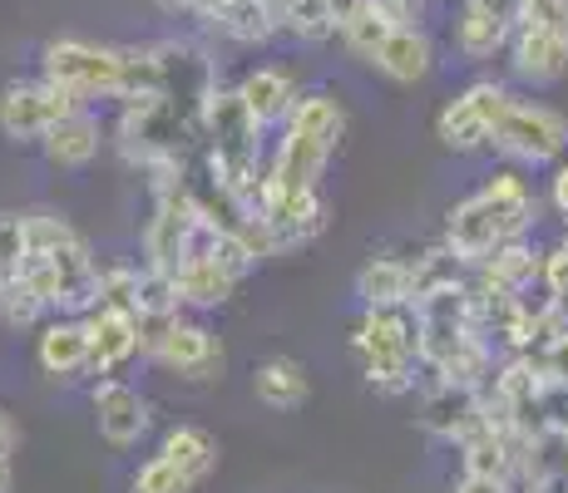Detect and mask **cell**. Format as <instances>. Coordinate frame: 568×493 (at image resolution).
<instances>
[{
    "label": "cell",
    "mask_w": 568,
    "mask_h": 493,
    "mask_svg": "<svg viewBox=\"0 0 568 493\" xmlns=\"http://www.w3.org/2000/svg\"><path fill=\"white\" fill-rule=\"evenodd\" d=\"M534 217H539V197L524 183V173L499 168V173H489L485 188L460 197L445 213V251L460 257L465 267H479L495 247L524 243Z\"/></svg>",
    "instance_id": "6da1fadb"
},
{
    "label": "cell",
    "mask_w": 568,
    "mask_h": 493,
    "mask_svg": "<svg viewBox=\"0 0 568 493\" xmlns=\"http://www.w3.org/2000/svg\"><path fill=\"white\" fill-rule=\"evenodd\" d=\"M40 80L60 84L74 104L129 94V50L90 45V40H50L40 50Z\"/></svg>",
    "instance_id": "7a4b0ae2"
},
{
    "label": "cell",
    "mask_w": 568,
    "mask_h": 493,
    "mask_svg": "<svg viewBox=\"0 0 568 493\" xmlns=\"http://www.w3.org/2000/svg\"><path fill=\"white\" fill-rule=\"evenodd\" d=\"M356 356H362V376L381 394H406L415 386V321L406 306H386V311H366L352 336Z\"/></svg>",
    "instance_id": "3957f363"
},
{
    "label": "cell",
    "mask_w": 568,
    "mask_h": 493,
    "mask_svg": "<svg viewBox=\"0 0 568 493\" xmlns=\"http://www.w3.org/2000/svg\"><path fill=\"white\" fill-rule=\"evenodd\" d=\"M489 148H495L499 158L519 163V168L559 163L568 148V119L549 104H534V99H509L495 134H489Z\"/></svg>",
    "instance_id": "277c9868"
},
{
    "label": "cell",
    "mask_w": 568,
    "mask_h": 493,
    "mask_svg": "<svg viewBox=\"0 0 568 493\" xmlns=\"http://www.w3.org/2000/svg\"><path fill=\"white\" fill-rule=\"evenodd\" d=\"M139 350H144L154 366L173 370L183 380H217L223 376V341H217L207 326L199 321H163L159 331H139Z\"/></svg>",
    "instance_id": "5b68a950"
},
{
    "label": "cell",
    "mask_w": 568,
    "mask_h": 493,
    "mask_svg": "<svg viewBox=\"0 0 568 493\" xmlns=\"http://www.w3.org/2000/svg\"><path fill=\"white\" fill-rule=\"evenodd\" d=\"M509 99H515V94H509L505 84L475 80L469 90H460L450 104L440 109V114H435V138H440L450 153L489 148V134H495V124H499V114H505Z\"/></svg>",
    "instance_id": "8992f818"
},
{
    "label": "cell",
    "mask_w": 568,
    "mask_h": 493,
    "mask_svg": "<svg viewBox=\"0 0 568 493\" xmlns=\"http://www.w3.org/2000/svg\"><path fill=\"white\" fill-rule=\"evenodd\" d=\"M74 109H84V104H74L60 84L10 80L6 90H0V134L16 138V144H40V138H45L64 114H74Z\"/></svg>",
    "instance_id": "52a82bcc"
},
{
    "label": "cell",
    "mask_w": 568,
    "mask_h": 493,
    "mask_svg": "<svg viewBox=\"0 0 568 493\" xmlns=\"http://www.w3.org/2000/svg\"><path fill=\"white\" fill-rule=\"evenodd\" d=\"M90 404H94V430L114 449H134L149 434V420H154L144 390H134L129 380H114V376H104L90 390Z\"/></svg>",
    "instance_id": "ba28073f"
},
{
    "label": "cell",
    "mask_w": 568,
    "mask_h": 493,
    "mask_svg": "<svg viewBox=\"0 0 568 493\" xmlns=\"http://www.w3.org/2000/svg\"><path fill=\"white\" fill-rule=\"evenodd\" d=\"M84 336H90V370L94 376H114L124 360L139 356V316L129 306H109L100 301L94 311L80 316Z\"/></svg>",
    "instance_id": "9c48e42d"
},
{
    "label": "cell",
    "mask_w": 568,
    "mask_h": 493,
    "mask_svg": "<svg viewBox=\"0 0 568 493\" xmlns=\"http://www.w3.org/2000/svg\"><path fill=\"white\" fill-rule=\"evenodd\" d=\"M233 94L243 99V109L253 114V124H257V129H267V124H287L292 104L302 99L297 74H292L287 64H257V70H247V74H243V84H237Z\"/></svg>",
    "instance_id": "30bf717a"
},
{
    "label": "cell",
    "mask_w": 568,
    "mask_h": 493,
    "mask_svg": "<svg viewBox=\"0 0 568 493\" xmlns=\"http://www.w3.org/2000/svg\"><path fill=\"white\" fill-rule=\"evenodd\" d=\"M509 64L524 84H559L568 80V40L549 30H524L509 25Z\"/></svg>",
    "instance_id": "8fae6325"
},
{
    "label": "cell",
    "mask_w": 568,
    "mask_h": 493,
    "mask_svg": "<svg viewBox=\"0 0 568 493\" xmlns=\"http://www.w3.org/2000/svg\"><path fill=\"white\" fill-rule=\"evenodd\" d=\"M104 148V129L100 119L90 114V109H74V114H64L60 124L50 129L45 138H40V153H45L50 168H64V173H80L90 168L94 158H100Z\"/></svg>",
    "instance_id": "7c38bea8"
},
{
    "label": "cell",
    "mask_w": 568,
    "mask_h": 493,
    "mask_svg": "<svg viewBox=\"0 0 568 493\" xmlns=\"http://www.w3.org/2000/svg\"><path fill=\"white\" fill-rule=\"evenodd\" d=\"M371 64H376L390 84H420L425 74L435 70V45L420 25H396L381 40V50L371 54Z\"/></svg>",
    "instance_id": "4fadbf2b"
},
{
    "label": "cell",
    "mask_w": 568,
    "mask_h": 493,
    "mask_svg": "<svg viewBox=\"0 0 568 493\" xmlns=\"http://www.w3.org/2000/svg\"><path fill=\"white\" fill-rule=\"evenodd\" d=\"M420 424L430 434H440V440L450 444H465L469 434L485 424V400H479V390H460V386H435V394L425 400V414Z\"/></svg>",
    "instance_id": "5bb4252c"
},
{
    "label": "cell",
    "mask_w": 568,
    "mask_h": 493,
    "mask_svg": "<svg viewBox=\"0 0 568 493\" xmlns=\"http://www.w3.org/2000/svg\"><path fill=\"white\" fill-rule=\"evenodd\" d=\"M253 394H257V404H267L277 414L302 410L312 400V376L297 356H267L253 366Z\"/></svg>",
    "instance_id": "9a60e30c"
},
{
    "label": "cell",
    "mask_w": 568,
    "mask_h": 493,
    "mask_svg": "<svg viewBox=\"0 0 568 493\" xmlns=\"http://www.w3.org/2000/svg\"><path fill=\"white\" fill-rule=\"evenodd\" d=\"M36 360L50 380H74V376H90V336H84V321H50L40 331Z\"/></svg>",
    "instance_id": "2e32d148"
},
{
    "label": "cell",
    "mask_w": 568,
    "mask_h": 493,
    "mask_svg": "<svg viewBox=\"0 0 568 493\" xmlns=\"http://www.w3.org/2000/svg\"><path fill=\"white\" fill-rule=\"evenodd\" d=\"M169 281H173L179 306H199V311L233 301V291H237V277H227L213 257H183L179 267L169 271Z\"/></svg>",
    "instance_id": "e0dca14e"
},
{
    "label": "cell",
    "mask_w": 568,
    "mask_h": 493,
    "mask_svg": "<svg viewBox=\"0 0 568 493\" xmlns=\"http://www.w3.org/2000/svg\"><path fill=\"white\" fill-rule=\"evenodd\" d=\"M356 301L366 311H386V306H410V261L406 257H371L356 271Z\"/></svg>",
    "instance_id": "ac0fdd59"
},
{
    "label": "cell",
    "mask_w": 568,
    "mask_h": 493,
    "mask_svg": "<svg viewBox=\"0 0 568 493\" xmlns=\"http://www.w3.org/2000/svg\"><path fill=\"white\" fill-rule=\"evenodd\" d=\"M207 20L237 45H267L277 35V0H217Z\"/></svg>",
    "instance_id": "d6986e66"
},
{
    "label": "cell",
    "mask_w": 568,
    "mask_h": 493,
    "mask_svg": "<svg viewBox=\"0 0 568 493\" xmlns=\"http://www.w3.org/2000/svg\"><path fill=\"white\" fill-rule=\"evenodd\" d=\"M159 454L169 459L173 469H179L183 479H193V484H203L207 474L217 469V440L207 430H199V424H173L169 434H163V444H159Z\"/></svg>",
    "instance_id": "ffe728a7"
},
{
    "label": "cell",
    "mask_w": 568,
    "mask_h": 493,
    "mask_svg": "<svg viewBox=\"0 0 568 493\" xmlns=\"http://www.w3.org/2000/svg\"><path fill=\"white\" fill-rule=\"evenodd\" d=\"M505 45H509V20L475 6V0H465L460 20H455V50H460L465 60H495Z\"/></svg>",
    "instance_id": "44dd1931"
},
{
    "label": "cell",
    "mask_w": 568,
    "mask_h": 493,
    "mask_svg": "<svg viewBox=\"0 0 568 493\" xmlns=\"http://www.w3.org/2000/svg\"><path fill=\"white\" fill-rule=\"evenodd\" d=\"M287 134L312 138V144L336 153V144H342V134H346V109L336 104L332 94H302L287 114Z\"/></svg>",
    "instance_id": "7402d4cb"
},
{
    "label": "cell",
    "mask_w": 568,
    "mask_h": 493,
    "mask_svg": "<svg viewBox=\"0 0 568 493\" xmlns=\"http://www.w3.org/2000/svg\"><path fill=\"white\" fill-rule=\"evenodd\" d=\"M277 30L297 35L302 45H322V40L336 35L326 0H277Z\"/></svg>",
    "instance_id": "603a6c76"
},
{
    "label": "cell",
    "mask_w": 568,
    "mask_h": 493,
    "mask_svg": "<svg viewBox=\"0 0 568 493\" xmlns=\"http://www.w3.org/2000/svg\"><path fill=\"white\" fill-rule=\"evenodd\" d=\"M390 30H396V25H390V20L381 16V10H376V6H371V0H366V6L356 10L352 20H342V25H336V35H342V45L352 50L356 60H366V64H371V54L381 50V40H386Z\"/></svg>",
    "instance_id": "cb8c5ba5"
},
{
    "label": "cell",
    "mask_w": 568,
    "mask_h": 493,
    "mask_svg": "<svg viewBox=\"0 0 568 493\" xmlns=\"http://www.w3.org/2000/svg\"><path fill=\"white\" fill-rule=\"evenodd\" d=\"M193 489H199V484H193V479H183L163 454L144 459V464H139V474L129 479V493H193Z\"/></svg>",
    "instance_id": "d4e9b609"
},
{
    "label": "cell",
    "mask_w": 568,
    "mask_h": 493,
    "mask_svg": "<svg viewBox=\"0 0 568 493\" xmlns=\"http://www.w3.org/2000/svg\"><path fill=\"white\" fill-rule=\"evenodd\" d=\"M515 25L524 30H549V35L568 40V0H519Z\"/></svg>",
    "instance_id": "484cf974"
},
{
    "label": "cell",
    "mask_w": 568,
    "mask_h": 493,
    "mask_svg": "<svg viewBox=\"0 0 568 493\" xmlns=\"http://www.w3.org/2000/svg\"><path fill=\"white\" fill-rule=\"evenodd\" d=\"M20 257H26V217H20V213H0V281L16 277Z\"/></svg>",
    "instance_id": "4316f807"
},
{
    "label": "cell",
    "mask_w": 568,
    "mask_h": 493,
    "mask_svg": "<svg viewBox=\"0 0 568 493\" xmlns=\"http://www.w3.org/2000/svg\"><path fill=\"white\" fill-rule=\"evenodd\" d=\"M539 271H544V281H549L554 301H559V306H568V243H564V247H554L549 257L539 261Z\"/></svg>",
    "instance_id": "83f0119b"
},
{
    "label": "cell",
    "mask_w": 568,
    "mask_h": 493,
    "mask_svg": "<svg viewBox=\"0 0 568 493\" xmlns=\"http://www.w3.org/2000/svg\"><path fill=\"white\" fill-rule=\"evenodd\" d=\"M371 6H376L390 25H415V20H420V0H371Z\"/></svg>",
    "instance_id": "f1b7e54d"
},
{
    "label": "cell",
    "mask_w": 568,
    "mask_h": 493,
    "mask_svg": "<svg viewBox=\"0 0 568 493\" xmlns=\"http://www.w3.org/2000/svg\"><path fill=\"white\" fill-rule=\"evenodd\" d=\"M549 376H554V386L568 390V336H554V346H549Z\"/></svg>",
    "instance_id": "f546056e"
},
{
    "label": "cell",
    "mask_w": 568,
    "mask_h": 493,
    "mask_svg": "<svg viewBox=\"0 0 568 493\" xmlns=\"http://www.w3.org/2000/svg\"><path fill=\"white\" fill-rule=\"evenodd\" d=\"M450 493H515L509 484H499V479H475V474H460L450 484Z\"/></svg>",
    "instance_id": "4dcf8cb0"
},
{
    "label": "cell",
    "mask_w": 568,
    "mask_h": 493,
    "mask_svg": "<svg viewBox=\"0 0 568 493\" xmlns=\"http://www.w3.org/2000/svg\"><path fill=\"white\" fill-rule=\"evenodd\" d=\"M549 197H554V207H559V217H568V163H559V168H554Z\"/></svg>",
    "instance_id": "1f68e13d"
},
{
    "label": "cell",
    "mask_w": 568,
    "mask_h": 493,
    "mask_svg": "<svg viewBox=\"0 0 568 493\" xmlns=\"http://www.w3.org/2000/svg\"><path fill=\"white\" fill-rule=\"evenodd\" d=\"M475 6L495 10V16H505V20H509V25H515V10H519V0H475Z\"/></svg>",
    "instance_id": "d6a6232c"
},
{
    "label": "cell",
    "mask_w": 568,
    "mask_h": 493,
    "mask_svg": "<svg viewBox=\"0 0 568 493\" xmlns=\"http://www.w3.org/2000/svg\"><path fill=\"white\" fill-rule=\"evenodd\" d=\"M10 449H16V424H10L6 410H0V459H10Z\"/></svg>",
    "instance_id": "836d02e7"
},
{
    "label": "cell",
    "mask_w": 568,
    "mask_h": 493,
    "mask_svg": "<svg viewBox=\"0 0 568 493\" xmlns=\"http://www.w3.org/2000/svg\"><path fill=\"white\" fill-rule=\"evenodd\" d=\"M159 10H169V16H179V10H193V0H154Z\"/></svg>",
    "instance_id": "e575fe53"
},
{
    "label": "cell",
    "mask_w": 568,
    "mask_h": 493,
    "mask_svg": "<svg viewBox=\"0 0 568 493\" xmlns=\"http://www.w3.org/2000/svg\"><path fill=\"white\" fill-rule=\"evenodd\" d=\"M0 493H10V459H0Z\"/></svg>",
    "instance_id": "d590c367"
}]
</instances>
